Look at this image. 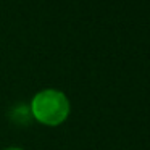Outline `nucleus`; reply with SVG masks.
<instances>
[{
  "instance_id": "nucleus-1",
  "label": "nucleus",
  "mask_w": 150,
  "mask_h": 150,
  "mask_svg": "<svg viewBox=\"0 0 150 150\" xmlns=\"http://www.w3.org/2000/svg\"><path fill=\"white\" fill-rule=\"evenodd\" d=\"M71 111L66 94L58 89L39 91L31 100V113L34 120L45 126H58L65 123Z\"/></svg>"
},
{
  "instance_id": "nucleus-2",
  "label": "nucleus",
  "mask_w": 150,
  "mask_h": 150,
  "mask_svg": "<svg viewBox=\"0 0 150 150\" xmlns=\"http://www.w3.org/2000/svg\"><path fill=\"white\" fill-rule=\"evenodd\" d=\"M5 150H23V149H20V147H10V149H5Z\"/></svg>"
}]
</instances>
